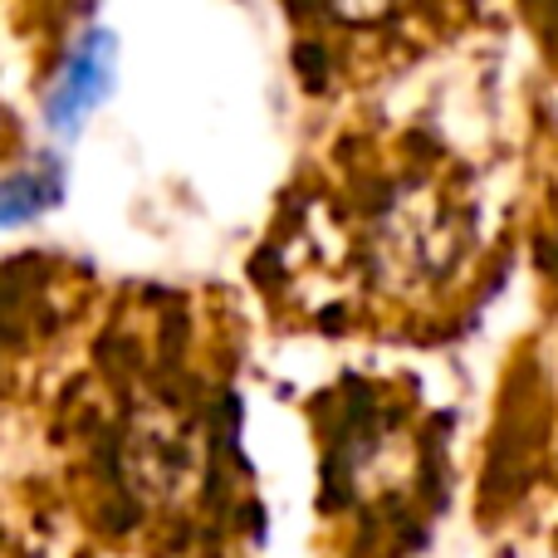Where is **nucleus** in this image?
Wrapping results in <instances>:
<instances>
[{"label":"nucleus","mask_w":558,"mask_h":558,"mask_svg":"<svg viewBox=\"0 0 558 558\" xmlns=\"http://www.w3.org/2000/svg\"><path fill=\"white\" fill-rule=\"evenodd\" d=\"M299 35L324 54H416L451 0H284Z\"/></svg>","instance_id":"nucleus-1"}]
</instances>
